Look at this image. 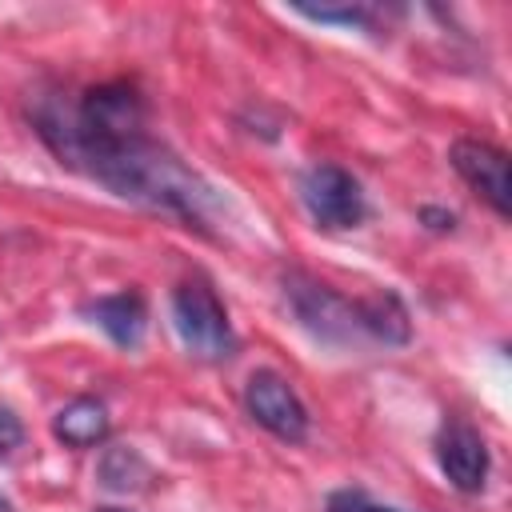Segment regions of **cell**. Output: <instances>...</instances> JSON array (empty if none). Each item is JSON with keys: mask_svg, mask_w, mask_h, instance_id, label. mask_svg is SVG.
Here are the masks:
<instances>
[{"mask_svg": "<svg viewBox=\"0 0 512 512\" xmlns=\"http://www.w3.org/2000/svg\"><path fill=\"white\" fill-rule=\"evenodd\" d=\"M48 148L60 156V164L88 172L116 196L148 204L156 212H172L188 224H200L212 208V188L148 132L128 140H56Z\"/></svg>", "mask_w": 512, "mask_h": 512, "instance_id": "obj_1", "label": "cell"}, {"mask_svg": "<svg viewBox=\"0 0 512 512\" xmlns=\"http://www.w3.org/2000/svg\"><path fill=\"white\" fill-rule=\"evenodd\" d=\"M172 324L196 360L220 364L236 352V332L228 324V312L220 296L200 280H188L172 292Z\"/></svg>", "mask_w": 512, "mask_h": 512, "instance_id": "obj_2", "label": "cell"}, {"mask_svg": "<svg viewBox=\"0 0 512 512\" xmlns=\"http://www.w3.org/2000/svg\"><path fill=\"white\" fill-rule=\"evenodd\" d=\"M300 196H304V208L312 212V220L320 228H332V232L356 228L364 220V212H368L356 176L344 172L340 164H316V168H308L304 180H300Z\"/></svg>", "mask_w": 512, "mask_h": 512, "instance_id": "obj_3", "label": "cell"}, {"mask_svg": "<svg viewBox=\"0 0 512 512\" xmlns=\"http://www.w3.org/2000/svg\"><path fill=\"white\" fill-rule=\"evenodd\" d=\"M244 408L248 416L268 428L276 440H288V444H300L308 436V412L300 404V396L292 392V384L272 372V368H260L248 376L244 384Z\"/></svg>", "mask_w": 512, "mask_h": 512, "instance_id": "obj_4", "label": "cell"}, {"mask_svg": "<svg viewBox=\"0 0 512 512\" xmlns=\"http://www.w3.org/2000/svg\"><path fill=\"white\" fill-rule=\"evenodd\" d=\"M288 300H292V312L300 316V324L328 340V344H348L356 332H360V316H356V304L336 296L332 288L308 280V276H288Z\"/></svg>", "mask_w": 512, "mask_h": 512, "instance_id": "obj_5", "label": "cell"}, {"mask_svg": "<svg viewBox=\"0 0 512 512\" xmlns=\"http://www.w3.org/2000/svg\"><path fill=\"white\" fill-rule=\"evenodd\" d=\"M452 168L464 176L472 192H480L496 216H512V172H508V152L488 144V140H456L448 152Z\"/></svg>", "mask_w": 512, "mask_h": 512, "instance_id": "obj_6", "label": "cell"}, {"mask_svg": "<svg viewBox=\"0 0 512 512\" xmlns=\"http://www.w3.org/2000/svg\"><path fill=\"white\" fill-rule=\"evenodd\" d=\"M436 460H440L448 484L460 488V492H480L488 484V444L464 420H452V424L440 428V436H436Z\"/></svg>", "mask_w": 512, "mask_h": 512, "instance_id": "obj_7", "label": "cell"}, {"mask_svg": "<svg viewBox=\"0 0 512 512\" xmlns=\"http://www.w3.org/2000/svg\"><path fill=\"white\" fill-rule=\"evenodd\" d=\"M96 324L104 328V336L120 348H140L144 328H148V308L140 292H116V296H100L92 304Z\"/></svg>", "mask_w": 512, "mask_h": 512, "instance_id": "obj_8", "label": "cell"}, {"mask_svg": "<svg viewBox=\"0 0 512 512\" xmlns=\"http://www.w3.org/2000/svg\"><path fill=\"white\" fill-rule=\"evenodd\" d=\"M108 428H112L108 424V408L100 400H92V396H76L52 420L56 440L68 444V448H96V444L108 440Z\"/></svg>", "mask_w": 512, "mask_h": 512, "instance_id": "obj_9", "label": "cell"}, {"mask_svg": "<svg viewBox=\"0 0 512 512\" xmlns=\"http://www.w3.org/2000/svg\"><path fill=\"white\" fill-rule=\"evenodd\" d=\"M356 316H360V328L372 332L384 344H404L408 340V312L392 292H376L372 300H360Z\"/></svg>", "mask_w": 512, "mask_h": 512, "instance_id": "obj_10", "label": "cell"}, {"mask_svg": "<svg viewBox=\"0 0 512 512\" xmlns=\"http://www.w3.org/2000/svg\"><path fill=\"white\" fill-rule=\"evenodd\" d=\"M148 464L140 460L136 448H108L100 460V484L112 492H140L148 480Z\"/></svg>", "mask_w": 512, "mask_h": 512, "instance_id": "obj_11", "label": "cell"}, {"mask_svg": "<svg viewBox=\"0 0 512 512\" xmlns=\"http://www.w3.org/2000/svg\"><path fill=\"white\" fill-rule=\"evenodd\" d=\"M328 512H400V508L376 504L372 496H364V492H356V488H344V492H332V496H328Z\"/></svg>", "mask_w": 512, "mask_h": 512, "instance_id": "obj_12", "label": "cell"}, {"mask_svg": "<svg viewBox=\"0 0 512 512\" xmlns=\"http://www.w3.org/2000/svg\"><path fill=\"white\" fill-rule=\"evenodd\" d=\"M300 12L304 16H312V20H324V24H356V28H368L372 24V12L368 8H304L300 4Z\"/></svg>", "mask_w": 512, "mask_h": 512, "instance_id": "obj_13", "label": "cell"}, {"mask_svg": "<svg viewBox=\"0 0 512 512\" xmlns=\"http://www.w3.org/2000/svg\"><path fill=\"white\" fill-rule=\"evenodd\" d=\"M20 440H24V424H20L8 408H0V456H4V452H12Z\"/></svg>", "mask_w": 512, "mask_h": 512, "instance_id": "obj_14", "label": "cell"}, {"mask_svg": "<svg viewBox=\"0 0 512 512\" xmlns=\"http://www.w3.org/2000/svg\"><path fill=\"white\" fill-rule=\"evenodd\" d=\"M420 220H428V228H436V232H452V224H456V216L444 208H424Z\"/></svg>", "mask_w": 512, "mask_h": 512, "instance_id": "obj_15", "label": "cell"}, {"mask_svg": "<svg viewBox=\"0 0 512 512\" xmlns=\"http://www.w3.org/2000/svg\"><path fill=\"white\" fill-rule=\"evenodd\" d=\"M0 512H12V504H8V500H4V496H0Z\"/></svg>", "mask_w": 512, "mask_h": 512, "instance_id": "obj_16", "label": "cell"}, {"mask_svg": "<svg viewBox=\"0 0 512 512\" xmlns=\"http://www.w3.org/2000/svg\"><path fill=\"white\" fill-rule=\"evenodd\" d=\"M96 512H124V508H96Z\"/></svg>", "mask_w": 512, "mask_h": 512, "instance_id": "obj_17", "label": "cell"}]
</instances>
